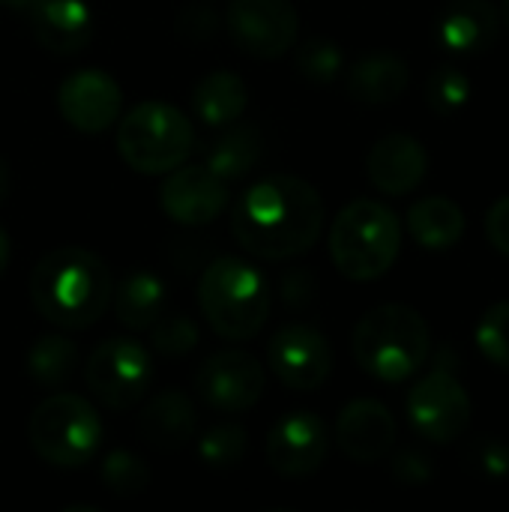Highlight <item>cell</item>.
<instances>
[{
  "label": "cell",
  "instance_id": "obj_1",
  "mask_svg": "<svg viewBox=\"0 0 509 512\" xmlns=\"http://www.w3.org/2000/svg\"><path fill=\"white\" fill-rule=\"evenodd\" d=\"M324 228V201L312 183L273 174L252 183L231 210V234L261 261H288L309 252Z\"/></svg>",
  "mask_w": 509,
  "mask_h": 512
},
{
  "label": "cell",
  "instance_id": "obj_2",
  "mask_svg": "<svg viewBox=\"0 0 509 512\" xmlns=\"http://www.w3.org/2000/svg\"><path fill=\"white\" fill-rule=\"evenodd\" d=\"M108 264L81 246H57L30 273L33 309L60 330L93 327L111 303Z\"/></svg>",
  "mask_w": 509,
  "mask_h": 512
},
{
  "label": "cell",
  "instance_id": "obj_3",
  "mask_svg": "<svg viewBox=\"0 0 509 512\" xmlns=\"http://www.w3.org/2000/svg\"><path fill=\"white\" fill-rule=\"evenodd\" d=\"M429 345L432 336L426 318L402 303H387L366 312L351 339L357 366L387 384H399L423 369Z\"/></svg>",
  "mask_w": 509,
  "mask_h": 512
},
{
  "label": "cell",
  "instance_id": "obj_4",
  "mask_svg": "<svg viewBox=\"0 0 509 512\" xmlns=\"http://www.w3.org/2000/svg\"><path fill=\"white\" fill-rule=\"evenodd\" d=\"M198 306L213 333L246 342L261 333L270 315L267 276L243 258H219L198 279Z\"/></svg>",
  "mask_w": 509,
  "mask_h": 512
},
{
  "label": "cell",
  "instance_id": "obj_5",
  "mask_svg": "<svg viewBox=\"0 0 509 512\" xmlns=\"http://www.w3.org/2000/svg\"><path fill=\"white\" fill-rule=\"evenodd\" d=\"M402 225L399 216L372 198H357L339 210L330 228V258L351 282L381 279L399 258Z\"/></svg>",
  "mask_w": 509,
  "mask_h": 512
},
{
  "label": "cell",
  "instance_id": "obj_6",
  "mask_svg": "<svg viewBox=\"0 0 509 512\" xmlns=\"http://www.w3.org/2000/svg\"><path fill=\"white\" fill-rule=\"evenodd\" d=\"M195 144L192 120L159 99L141 102L117 123V153L138 174H168L180 168Z\"/></svg>",
  "mask_w": 509,
  "mask_h": 512
},
{
  "label": "cell",
  "instance_id": "obj_7",
  "mask_svg": "<svg viewBox=\"0 0 509 512\" xmlns=\"http://www.w3.org/2000/svg\"><path fill=\"white\" fill-rule=\"evenodd\" d=\"M27 441L33 453L60 471L84 468L102 444V420L96 408L72 393L48 396L27 420Z\"/></svg>",
  "mask_w": 509,
  "mask_h": 512
},
{
  "label": "cell",
  "instance_id": "obj_8",
  "mask_svg": "<svg viewBox=\"0 0 509 512\" xmlns=\"http://www.w3.org/2000/svg\"><path fill=\"white\" fill-rule=\"evenodd\" d=\"M150 378H153L150 351L126 336H114L96 345L84 366L87 390L111 411L135 408L147 396Z\"/></svg>",
  "mask_w": 509,
  "mask_h": 512
},
{
  "label": "cell",
  "instance_id": "obj_9",
  "mask_svg": "<svg viewBox=\"0 0 509 512\" xmlns=\"http://www.w3.org/2000/svg\"><path fill=\"white\" fill-rule=\"evenodd\" d=\"M225 27L234 45L249 57L279 60L297 42L300 15L291 0H231Z\"/></svg>",
  "mask_w": 509,
  "mask_h": 512
},
{
  "label": "cell",
  "instance_id": "obj_10",
  "mask_svg": "<svg viewBox=\"0 0 509 512\" xmlns=\"http://www.w3.org/2000/svg\"><path fill=\"white\" fill-rule=\"evenodd\" d=\"M408 420L432 444L459 441L471 426V399L450 369H432L408 396Z\"/></svg>",
  "mask_w": 509,
  "mask_h": 512
},
{
  "label": "cell",
  "instance_id": "obj_11",
  "mask_svg": "<svg viewBox=\"0 0 509 512\" xmlns=\"http://www.w3.org/2000/svg\"><path fill=\"white\" fill-rule=\"evenodd\" d=\"M264 366L240 348H225L207 357L195 375V393L204 405L222 414H240L264 396Z\"/></svg>",
  "mask_w": 509,
  "mask_h": 512
},
{
  "label": "cell",
  "instance_id": "obj_12",
  "mask_svg": "<svg viewBox=\"0 0 509 512\" xmlns=\"http://www.w3.org/2000/svg\"><path fill=\"white\" fill-rule=\"evenodd\" d=\"M270 372L291 390H318L333 372V348L315 327L288 324L273 333L267 345Z\"/></svg>",
  "mask_w": 509,
  "mask_h": 512
},
{
  "label": "cell",
  "instance_id": "obj_13",
  "mask_svg": "<svg viewBox=\"0 0 509 512\" xmlns=\"http://www.w3.org/2000/svg\"><path fill=\"white\" fill-rule=\"evenodd\" d=\"M57 108L72 129L99 135L120 120L123 90L102 69H78L63 78L57 90Z\"/></svg>",
  "mask_w": 509,
  "mask_h": 512
},
{
  "label": "cell",
  "instance_id": "obj_14",
  "mask_svg": "<svg viewBox=\"0 0 509 512\" xmlns=\"http://www.w3.org/2000/svg\"><path fill=\"white\" fill-rule=\"evenodd\" d=\"M267 462L279 477L300 480L315 474L330 450V435L321 417L309 411L285 414L267 435Z\"/></svg>",
  "mask_w": 509,
  "mask_h": 512
},
{
  "label": "cell",
  "instance_id": "obj_15",
  "mask_svg": "<svg viewBox=\"0 0 509 512\" xmlns=\"http://www.w3.org/2000/svg\"><path fill=\"white\" fill-rule=\"evenodd\" d=\"M228 198V183L207 165H180L168 171L159 189L165 216L180 225H210L228 207Z\"/></svg>",
  "mask_w": 509,
  "mask_h": 512
},
{
  "label": "cell",
  "instance_id": "obj_16",
  "mask_svg": "<svg viewBox=\"0 0 509 512\" xmlns=\"http://www.w3.org/2000/svg\"><path fill=\"white\" fill-rule=\"evenodd\" d=\"M336 441L342 453L360 465L381 462L396 444V420L387 405L375 399H357L339 414Z\"/></svg>",
  "mask_w": 509,
  "mask_h": 512
},
{
  "label": "cell",
  "instance_id": "obj_17",
  "mask_svg": "<svg viewBox=\"0 0 509 512\" xmlns=\"http://www.w3.org/2000/svg\"><path fill=\"white\" fill-rule=\"evenodd\" d=\"M366 171L372 186L384 195H408L426 180L429 153L414 135L390 132L369 150Z\"/></svg>",
  "mask_w": 509,
  "mask_h": 512
},
{
  "label": "cell",
  "instance_id": "obj_18",
  "mask_svg": "<svg viewBox=\"0 0 509 512\" xmlns=\"http://www.w3.org/2000/svg\"><path fill=\"white\" fill-rule=\"evenodd\" d=\"M27 18L33 39L51 54L81 51L96 30V18L84 0H33Z\"/></svg>",
  "mask_w": 509,
  "mask_h": 512
},
{
  "label": "cell",
  "instance_id": "obj_19",
  "mask_svg": "<svg viewBox=\"0 0 509 512\" xmlns=\"http://www.w3.org/2000/svg\"><path fill=\"white\" fill-rule=\"evenodd\" d=\"M501 12L492 0H450L438 15V42L459 57H474L498 39Z\"/></svg>",
  "mask_w": 509,
  "mask_h": 512
},
{
  "label": "cell",
  "instance_id": "obj_20",
  "mask_svg": "<svg viewBox=\"0 0 509 512\" xmlns=\"http://www.w3.org/2000/svg\"><path fill=\"white\" fill-rule=\"evenodd\" d=\"M411 81V69L396 51H366L348 69V93L360 105H390Z\"/></svg>",
  "mask_w": 509,
  "mask_h": 512
},
{
  "label": "cell",
  "instance_id": "obj_21",
  "mask_svg": "<svg viewBox=\"0 0 509 512\" xmlns=\"http://www.w3.org/2000/svg\"><path fill=\"white\" fill-rule=\"evenodd\" d=\"M198 429V417H195V402L183 393V390H162L156 393L141 420H138V432L141 438L156 447V450H180L192 441Z\"/></svg>",
  "mask_w": 509,
  "mask_h": 512
},
{
  "label": "cell",
  "instance_id": "obj_22",
  "mask_svg": "<svg viewBox=\"0 0 509 512\" xmlns=\"http://www.w3.org/2000/svg\"><path fill=\"white\" fill-rule=\"evenodd\" d=\"M246 102H249V90L243 78L228 69H216L204 75L192 90V108L198 120L213 129H225L237 123L246 111Z\"/></svg>",
  "mask_w": 509,
  "mask_h": 512
},
{
  "label": "cell",
  "instance_id": "obj_23",
  "mask_svg": "<svg viewBox=\"0 0 509 512\" xmlns=\"http://www.w3.org/2000/svg\"><path fill=\"white\" fill-rule=\"evenodd\" d=\"M411 237L429 252L453 249L465 234V210L444 195H429L408 210Z\"/></svg>",
  "mask_w": 509,
  "mask_h": 512
},
{
  "label": "cell",
  "instance_id": "obj_24",
  "mask_svg": "<svg viewBox=\"0 0 509 512\" xmlns=\"http://www.w3.org/2000/svg\"><path fill=\"white\" fill-rule=\"evenodd\" d=\"M114 315L126 330H150V324L165 309V282L153 270H132L120 279L117 291H111Z\"/></svg>",
  "mask_w": 509,
  "mask_h": 512
},
{
  "label": "cell",
  "instance_id": "obj_25",
  "mask_svg": "<svg viewBox=\"0 0 509 512\" xmlns=\"http://www.w3.org/2000/svg\"><path fill=\"white\" fill-rule=\"evenodd\" d=\"M261 150H264V138L255 126L231 123V129H225L213 141L204 165L216 171L225 183H234V180H243L255 168V162L261 159Z\"/></svg>",
  "mask_w": 509,
  "mask_h": 512
},
{
  "label": "cell",
  "instance_id": "obj_26",
  "mask_svg": "<svg viewBox=\"0 0 509 512\" xmlns=\"http://www.w3.org/2000/svg\"><path fill=\"white\" fill-rule=\"evenodd\" d=\"M24 366H27V375L45 387V390H57L63 387L75 369H78V348L72 339L66 336H57V333H48V336H39L27 357H24Z\"/></svg>",
  "mask_w": 509,
  "mask_h": 512
},
{
  "label": "cell",
  "instance_id": "obj_27",
  "mask_svg": "<svg viewBox=\"0 0 509 512\" xmlns=\"http://www.w3.org/2000/svg\"><path fill=\"white\" fill-rule=\"evenodd\" d=\"M198 456L213 471H231L246 456V429L237 423H219L198 441Z\"/></svg>",
  "mask_w": 509,
  "mask_h": 512
},
{
  "label": "cell",
  "instance_id": "obj_28",
  "mask_svg": "<svg viewBox=\"0 0 509 512\" xmlns=\"http://www.w3.org/2000/svg\"><path fill=\"white\" fill-rule=\"evenodd\" d=\"M99 477L105 483V489L117 498H135L150 486V471L147 465L129 453V450H114L102 459Z\"/></svg>",
  "mask_w": 509,
  "mask_h": 512
},
{
  "label": "cell",
  "instance_id": "obj_29",
  "mask_svg": "<svg viewBox=\"0 0 509 512\" xmlns=\"http://www.w3.org/2000/svg\"><path fill=\"white\" fill-rule=\"evenodd\" d=\"M297 72L309 81V84H333L342 75V48L330 39H309L306 45H300L297 57Z\"/></svg>",
  "mask_w": 509,
  "mask_h": 512
},
{
  "label": "cell",
  "instance_id": "obj_30",
  "mask_svg": "<svg viewBox=\"0 0 509 512\" xmlns=\"http://www.w3.org/2000/svg\"><path fill=\"white\" fill-rule=\"evenodd\" d=\"M426 99H429V105H432L435 114L450 117V114H456V111H462L468 105V99H471V81L456 66H438L429 75Z\"/></svg>",
  "mask_w": 509,
  "mask_h": 512
},
{
  "label": "cell",
  "instance_id": "obj_31",
  "mask_svg": "<svg viewBox=\"0 0 509 512\" xmlns=\"http://www.w3.org/2000/svg\"><path fill=\"white\" fill-rule=\"evenodd\" d=\"M477 348L489 363L509 372V300L495 303L483 312L477 324Z\"/></svg>",
  "mask_w": 509,
  "mask_h": 512
},
{
  "label": "cell",
  "instance_id": "obj_32",
  "mask_svg": "<svg viewBox=\"0 0 509 512\" xmlns=\"http://www.w3.org/2000/svg\"><path fill=\"white\" fill-rule=\"evenodd\" d=\"M150 342L165 357H183L198 345V327L189 315H159L150 324Z\"/></svg>",
  "mask_w": 509,
  "mask_h": 512
},
{
  "label": "cell",
  "instance_id": "obj_33",
  "mask_svg": "<svg viewBox=\"0 0 509 512\" xmlns=\"http://www.w3.org/2000/svg\"><path fill=\"white\" fill-rule=\"evenodd\" d=\"M465 462L474 474L486 480H501L509 474V444L495 435L474 438L465 450Z\"/></svg>",
  "mask_w": 509,
  "mask_h": 512
},
{
  "label": "cell",
  "instance_id": "obj_34",
  "mask_svg": "<svg viewBox=\"0 0 509 512\" xmlns=\"http://www.w3.org/2000/svg\"><path fill=\"white\" fill-rule=\"evenodd\" d=\"M393 477L405 486H420L426 480H432V459L414 447L402 450L393 462Z\"/></svg>",
  "mask_w": 509,
  "mask_h": 512
},
{
  "label": "cell",
  "instance_id": "obj_35",
  "mask_svg": "<svg viewBox=\"0 0 509 512\" xmlns=\"http://www.w3.org/2000/svg\"><path fill=\"white\" fill-rule=\"evenodd\" d=\"M213 27H216V15L210 12V6H186V9L180 12V18H177L180 36L195 39V42L210 39Z\"/></svg>",
  "mask_w": 509,
  "mask_h": 512
},
{
  "label": "cell",
  "instance_id": "obj_36",
  "mask_svg": "<svg viewBox=\"0 0 509 512\" xmlns=\"http://www.w3.org/2000/svg\"><path fill=\"white\" fill-rule=\"evenodd\" d=\"M486 237L489 243L509 258V195L498 198L486 213Z\"/></svg>",
  "mask_w": 509,
  "mask_h": 512
},
{
  "label": "cell",
  "instance_id": "obj_37",
  "mask_svg": "<svg viewBox=\"0 0 509 512\" xmlns=\"http://www.w3.org/2000/svg\"><path fill=\"white\" fill-rule=\"evenodd\" d=\"M9 252H12V243H9L6 228L0 225V276H3V273H6V267H9Z\"/></svg>",
  "mask_w": 509,
  "mask_h": 512
},
{
  "label": "cell",
  "instance_id": "obj_38",
  "mask_svg": "<svg viewBox=\"0 0 509 512\" xmlns=\"http://www.w3.org/2000/svg\"><path fill=\"white\" fill-rule=\"evenodd\" d=\"M9 198V162L0 156V204Z\"/></svg>",
  "mask_w": 509,
  "mask_h": 512
},
{
  "label": "cell",
  "instance_id": "obj_39",
  "mask_svg": "<svg viewBox=\"0 0 509 512\" xmlns=\"http://www.w3.org/2000/svg\"><path fill=\"white\" fill-rule=\"evenodd\" d=\"M33 0H0V6H6V9H18V12H27V6H30Z\"/></svg>",
  "mask_w": 509,
  "mask_h": 512
},
{
  "label": "cell",
  "instance_id": "obj_40",
  "mask_svg": "<svg viewBox=\"0 0 509 512\" xmlns=\"http://www.w3.org/2000/svg\"><path fill=\"white\" fill-rule=\"evenodd\" d=\"M501 15H504V24L509 27V0H501Z\"/></svg>",
  "mask_w": 509,
  "mask_h": 512
}]
</instances>
